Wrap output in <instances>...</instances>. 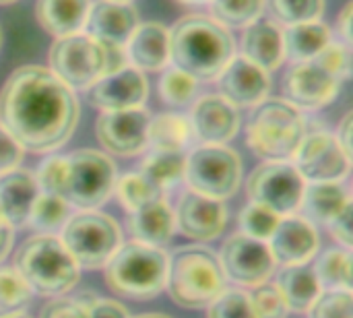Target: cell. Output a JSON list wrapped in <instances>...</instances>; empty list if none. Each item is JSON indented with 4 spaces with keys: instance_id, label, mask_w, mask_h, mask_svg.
<instances>
[{
    "instance_id": "cell-28",
    "label": "cell",
    "mask_w": 353,
    "mask_h": 318,
    "mask_svg": "<svg viewBox=\"0 0 353 318\" xmlns=\"http://www.w3.org/2000/svg\"><path fill=\"white\" fill-rule=\"evenodd\" d=\"M275 286L285 298L290 312L296 315H306L323 292L310 265H283L277 271Z\"/></svg>"
},
{
    "instance_id": "cell-41",
    "label": "cell",
    "mask_w": 353,
    "mask_h": 318,
    "mask_svg": "<svg viewBox=\"0 0 353 318\" xmlns=\"http://www.w3.org/2000/svg\"><path fill=\"white\" fill-rule=\"evenodd\" d=\"M306 315L308 318H353L352 290H323Z\"/></svg>"
},
{
    "instance_id": "cell-33",
    "label": "cell",
    "mask_w": 353,
    "mask_h": 318,
    "mask_svg": "<svg viewBox=\"0 0 353 318\" xmlns=\"http://www.w3.org/2000/svg\"><path fill=\"white\" fill-rule=\"evenodd\" d=\"M70 209L72 207L64 197L39 192L31 207L27 226L37 234H56L64 228V223L72 215Z\"/></svg>"
},
{
    "instance_id": "cell-13",
    "label": "cell",
    "mask_w": 353,
    "mask_h": 318,
    "mask_svg": "<svg viewBox=\"0 0 353 318\" xmlns=\"http://www.w3.org/2000/svg\"><path fill=\"white\" fill-rule=\"evenodd\" d=\"M292 163L306 182H343L352 170V157L327 130L306 132Z\"/></svg>"
},
{
    "instance_id": "cell-54",
    "label": "cell",
    "mask_w": 353,
    "mask_h": 318,
    "mask_svg": "<svg viewBox=\"0 0 353 318\" xmlns=\"http://www.w3.org/2000/svg\"><path fill=\"white\" fill-rule=\"evenodd\" d=\"M6 318H31L29 315H25V312H21V315H12V317H6Z\"/></svg>"
},
{
    "instance_id": "cell-31",
    "label": "cell",
    "mask_w": 353,
    "mask_h": 318,
    "mask_svg": "<svg viewBox=\"0 0 353 318\" xmlns=\"http://www.w3.org/2000/svg\"><path fill=\"white\" fill-rule=\"evenodd\" d=\"M184 166L186 153H168V151H153L141 163L139 174L145 176L161 195L176 188L184 180Z\"/></svg>"
},
{
    "instance_id": "cell-7",
    "label": "cell",
    "mask_w": 353,
    "mask_h": 318,
    "mask_svg": "<svg viewBox=\"0 0 353 318\" xmlns=\"http://www.w3.org/2000/svg\"><path fill=\"white\" fill-rule=\"evenodd\" d=\"M58 238L81 269H103L122 244V230L114 217L89 209L70 215Z\"/></svg>"
},
{
    "instance_id": "cell-23",
    "label": "cell",
    "mask_w": 353,
    "mask_h": 318,
    "mask_svg": "<svg viewBox=\"0 0 353 318\" xmlns=\"http://www.w3.org/2000/svg\"><path fill=\"white\" fill-rule=\"evenodd\" d=\"M242 56L267 72L277 70L285 62L283 27L271 19H259L252 25L244 27Z\"/></svg>"
},
{
    "instance_id": "cell-16",
    "label": "cell",
    "mask_w": 353,
    "mask_h": 318,
    "mask_svg": "<svg viewBox=\"0 0 353 318\" xmlns=\"http://www.w3.org/2000/svg\"><path fill=\"white\" fill-rule=\"evenodd\" d=\"M339 89L341 81L314 60L296 62L283 79L285 99L298 110L325 108L339 95Z\"/></svg>"
},
{
    "instance_id": "cell-36",
    "label": "cell",
    "mask_w": 353,
    "mask_h": 318,
    "mask_svg": "<svg viewBox=\"0 0 353 318\" xmlns=\"http://www.w3.org/2000/svg\"><path fill=\"white\" fill-rule=\"evenodd\" d=\"M269 19L290 27L298 23L319 21L325 12V0H265Z\"/></svg>"
},
{
    "instance_id": "cell-37",
    "label": "cell",
    "mask_w": 353,
    "mask_h": 318,
    "mask_svg": "<svg viewBox=\"0 0 353 318\" xmlns=\"http://www.w3.org/2000/svg\"><path fill=\"white\" fill-rule=\"evenodd\" d=\"M114 195L118 197V203L126 209V213L137 211L139 207H143L145 203L163 197L145 176H141L139 172H130L124 174L120 178H116L114 184Z\"/></svg>"
},
{
    "instance_id": "cell-42",
    "label": "cell",
    "mask_w": 353,
    "mask_h": 318,
    "mask_svg": "<svg viewBox=\"0 0 353 318\" xmlns=\"http://www.w3.org/2000/svg\"><path fill=\"white\" fill-rule=\"evenodd\" d=\"M250 302L259 318H288L290 308L285 298L281 296L279 288L271 281L259 284L250 288Z\"/></svg>"
},
{
    "instance_id": "cell-19",
    "label": "cell",
    "mask_w": 353,
    "mask_h": 318,
    "mask_svg": "<svg viewBox=\"0 0 353 318\" xmlns=\"http://www.w3.org/2000/svg\"><path fill=\"white\" fill-rule=\"evenodd\" d=\"M219 95H223L236 108H254L269 97L271 74L250 62L248 58L234 56L217 77Z\"/></svg>"
},
{
    "instance_id": "cell-43",
    "label": "cell",
    "mask_w": 353,
    "mask_h": 318,
    "mask_svg": "<svg viewBox=\"0 0 353 318\" xmlns=\"http://www.w3.org/2000/svg\"><path fill=\"white\" fill-rule=\"evenodd\" d=\"M66 174H68L66 157L64 155H50L39 163V168L33 176H35V182L39 186V192L64 197Z\"/></svg>"
},
{
    "instance_id": "cell-50",
    "label": "cell",
    "mask_w": 353,
    "mask_h": 318,
    "mask_svg": "<svg viewBox=\"0 0 353 318\" xmlns=\"http://www.w3.org/2000/svg\"><path fill=\"white\" fill-rule=\"evenodd\" d=\"M352 132H353V116L352 114H345V118L341 120V124H339V128H337V132H335V139H337L339 147H341L350 157L353 155Z\"/></svg>"
},
{
    "instance_id": "cell-52",
    "label": "cell",
    "mask_w": 353,
    "mask_h": 318,
    "mask_svg": "<svg viewBox=\"0 0 353 318\" xmlns=\"http://www.w3.org/2000/svg\"><path fill=\"white\" fill-rule=\"evenodd\" d=\"M134 318H172L168 317V315H157V312H149V315H139V317Z\"/></svg>"
},
{
    "instance_id": "cell-25",
    "label": "cell",
    "mask_w": 353,
    "mask_h": 318,
    "mask_svg": "<svg viewBox=\"0 0 353 318\" xmlns=\"http://www.w3.org/2000/svg\"><path fill=\"white\" fill-rule=\"evenodd\" d=\"M39 195L33 172L14 168L6 174H0V215L12 226H27L31 207Z\"/></svg>"
},
{
    "instance_id": "cell-15",
    "label": "cell",
    "mask_w": 353,
    "mask_h": 318,
    "mask_svg": "<svg viewBox=\"0 0 353 318\" xmlns=\"http://www.w3.org/2000/svg\"><path fill=\"white\" fill-rule=\"evenodd\" d=\"M176 230L194 242L217 240L228 226V207L223 201L203 197L199 192H184L174 209Z\"/></svg>"
},
{
    "instance_id": "cell-34",
    "label": "cell",
    "mask_w": 353,
    "mask_h": 318,
    "mask_svg": "<svg viewBox=\"0 0 353 318\" xmlns=\"http://www.w3.org/2000/svg\"><path fill=\"white\" fill-rule=\"evenodd\" d=\"M211 17L228 29H244L265 12V0H211Z\"/></svg>"
},
{
    "instance_id": "cell-27",
    "label": "cell",
    "mask_w": 353,
    "mask_h": 318,
    "mask_svg": "<svg viewBox=\"0 0 353 318\" xmlns=\"http://www.w3.org/2000/svg\"><path fill=\"white\" fill-rule=\"evenodd\" d=\"M93 0H37V23L54 37L79 33L85 27Z\"/></svg>"
},
{
    "instance_id": "cell-49",
    "label": "cell",
    "mask_w": 353,
    "mask_h": 318,
    "mask_svg": "<svg viewBox=\"0 0 353 318\" xmlns=\"http://www.w3.org/2000/svg\"><path fill=\"white\" fill-rule=\"evenodd\" d=\"M352 23H353V2H347V4L341 8L339 17H337V33H339V37H341V43H345V46H350V48H352V43H353Z\"/></svg>"
},
{
    "instance_id": "cell-10",
    "label": "cell",
    "mask_w": 353,
    "mask_h": 318,
    "mask_svg": "<svg viewBox=\"0 0 353 318\" xmlns=\"http://www.w3.org/2000/svg\"><path fill=\"white\" fill-rule=\"evenodd\" d=\"M50 70L72 91L89 89L105 74V48L87 33L56 37L50 46Z\"/></svg>"
},
{
    "instance_id": "cell-38",
    "label": "cell",
    "mask_w": 353,
    "mask_h": 318,
    "mask_svg": "<svg viewBox=\"0 0 353 318\" xmlns=\"http://www.w3.org/2000/svg\"><path fill=\"white\" fill-rule=\"evenodd\" d=\"M199 89V81L190 77L188 72L172 66L163 68V74L159 79V95L170 106H186L194 99Z\"/></svg>"
},
{
    "instance_id": "cell-18",
    "label": "cell",
    "mask_w": 353,
    "mask_h": 318,
    "mask_svg": "<svg viewBox=\"0 0 353 318\" xmlns=\"http://www.w3.org/2000/svg\"><path fill=\"white\" fill-rule=\"evenodd\" d=\"M194 139L201 145H228L240 130V110L219 93L203 95L188 116Z\"/></svg>"
},
{
    "instance_id": "cell-56",
    "label": "cell",
    "mask_w": 353,
    "mask_h": 318,
    "mask_svg": "<svg viewBox=\"0 0 353 318\" xmlns=\"http://www.w3.org/2000/svg\"><path fill=\"white\" fill-rule=\"evenodd\" d=\"M114 2H132V0H114Z\"/></svg>"
},
{
    "instance_id": "cell-17",
    "label": "cell",
    "mask_w": 353,
    "mask_h": 318,
    "mask_svg": "<svg viewBox=\"0 0 353 318\" xmlns=\"http://www.w3.org/2000/svg\"><path fill=\"white\" fill-rule=\"evenodd\" d=\"M149 95V81L143 70L124 66L103 74L89 87V101L101 112H122L143 108Z\"/></svg>"
},
{
    "instance_id": "cell-48",
    "label": "cell",
    "mask_w": 353,
    "mask_h": 318,
    "mask_svg": "<svg viewBox=\"0 0 353 318\" xmlns=\"http://www.w3.org/2000/svg\"><path fill=\"white\" fill-rule=\"evenodd\" d=\"M89 315H91V318H130L126 306H122L116 300L97 298L95 294L89 300Z\"/></svg>"
},
{
    "instance_id": "cell-30",
    "label": "cell",
    "mask_w": 353,
    "mask_h": 318,
    "mask_svg": "<svg viewBox=\"0 0 353 318\" xmlns=\"http://www.w3.org/2000/svg\"><path fill=\"white\" fill-rule=\"evenodd\" d=\"M192 126L188 116L182 114H157L151 116L147 147L151 151H168V153H184L192 143Z\"/></svg>"
},
{
    "instance_id": "cell-5",
    "label": "cell",
    "mask_w": 353,
    "mask_h": 318,
    "mask_svg": "<svg viewBox=\"0 0 353 318\" xmlns=\"http://www.w3.org/2000/svg\"><path fill=\"white\" fill-rule=\"evenodd\" d=\"M105 286L112 294L130 300H151L165 290L168 255L137 240L122 242L103 267Z\"/></svg>"
},
{
    "instance_id": "cell-51",
    "label": "cell",
    "mask_w": 353,
    "mask_h": 318,
    "mask_svg": "<svg viewBox=\"0 0 353 318\" xmlns=\"http://www.w3.org/2000/svg\"><path fill=\"white\" fill-rule=\"evenodd\" d=\"M12 242H14V228L0 215V263H4V259L8 257Z\"/></svg>"
},
{
    "instance_id": "cell-6",
    "label": "cell",
    "mask_w": 353,
    "mask_h": 318,
    "mask_svg": "<svg viewBox=\"0 0 353 318\" xmlns=\"http://www.w3.org/2000/svg\"><path fill=\"white\" fill-rule=\"evenodd\" d=\"M308 132L302 110L288 99H265L254 106L246 126L250 151L265 161H292Z\"/></svg>"
},
{
    "instance_id": "cell-1",
    "label": "cell",
    "mask_w": 353,
    "mask_h": 318,
    "mask_svg": "<svg viewBox=\"0 0 353 318\" xmlns=\"http://www.w3.org/2000/svg\"><path fill=\"white\" fill-rule=\"evenodd\" d=\"M81 106L50 68L25 64L10 72L0 89V126L31 153L64 147L77 130Z\"/></svg>"
},
{
    "instance_id": "cell-21",
    "label": "cell",
    "mask_w": 353,
    "mask_h": 318,
    "mask_svg": "<svg viewBox=\"0 0 353 318\" xmlns=\"http://www.w3.org/2000/svg\"><path fill=\"white\" fill-rule=\"evenodd\" d=\"M141 17L132 2H114V0H97L91 4L85 33L99 41L101 46L124 48L134 29L139 27Z\"/></svg>"
},
{
    "instance_id": "cell-3",
    "label": "cell",
    "mask_w": 353,
    "mask_h": 318,
    "mask_svg": "<svg viewBox=\"0 0 353 318\" xmlns=\"http://www.w3.org/2000/svg\"><path fill=\"white\" fill-rule=\"evenodd\" d=\"M225 284L217 255L205 246H184L168 257L163 292L180 308L205 310L225 290Z\"/></svg>"
},
{
    "instance_id": "cell-22",
    "label": "cell",
    "mask_w": 353,
    "mask_h": 318,
    "mask_svg": "<svg viewBox=\"0 0 353 318\" xmlns=\"http://www.w3.org/2000/svg\"><path fill=\"white\" fill-rule=\"evenodd\" d=\"M128 64L143 70L155 72L170 64V29L163 23H139L134 33L124 46Z\"/></svg>"
},
{
    "instance_id": "cell-35",
    "label": "cell",
    "mask_w": 353,
    "mask_h": 318,
    "mask_svg": "<svg viewBox=\"0 0 353 318\" xmlns=\"http://www.w3.org/2000/svg\"><path fill=\"white\" fill-rule=\"evenodd\" d=\"M33 300V290L14 267H0V318L21 315Z\"/></svg>"
},
{
    "instance_id": "cell-39",
    "label": "cell",
    "mask_w": 353,
    "mask_h": 318,
    "mask_svg": "<svg viewBox=\"0 0 353 318\" xmlns=\"http://www.w3.org/2000/svg\"><path fill=\"white\" fill-rule=\"evenodd\" d=\"M279 221H281V215H277L271 209L256 205V203H248L240 211V217H238L240 234L250 236L254 240H263V242H267L273 236Z\"/></svg>"
},
{
    "instance_id": "cell-2",
    "label": "cell",
    "mask_w": 353,
    "mask_h": 318,
    "mask_svg": "<svg viewBox=\"0 0 353 318\" xmlns=\"http://www.w3.org/2000/svg\"><path fill=\"white\" fill-rule=\"evenodd\" d=\"M234 56L230 29L211 14H186L170 29V62L196 81H215Z\"/></svg>"
},
{
    "instance_id": "cell-32",
    "label": "cell",
    "mask_w": 353,
    "mask_h": 318,
    "mask_svg": "<svg viewBox=\"0 0 353 318\" xmlns=\"http://www.w3.org/2000/svg\"><path fill=\"white\" fill-rule=\"evenodd\" d=\"M352 263L350 248L333 246L316 259L312 271L323 290H352Z\"/></svg>"
},
{
    "instance_id": "cell-57",
    "label": "cell",
    "mask_w": 353,
    "mask_h": 318,
    "mask_svg": "<svg viewBox=\"0 0 353 318\" xmlns=\"http://www.w3.org/2000/svg\"><path fill=\"white\" fill-rule=\"evenodd\" d=\"M0 48H2V29H0Z\"/></svg>"
},
{
    "instance_id": "cell-45",
    "label": "cell",
    "mask_w": 353,
    "mask_h": 318,
    "mask_svg": "<svg viewBox=\"0 0 353 318\" xmlns=\"http://www.w3.org/2000/svg\"><path fill=\"white\" fill-rule=\"evenodd\" d=\"M93 298V294H81L74 298H66V296H56L52 298L39 318H91L89 315V300Z\"/></svg>"
},
{
    "instance_id": "cell-20",
    "label": "cell",
    "mask_w": 353,
    "mask_h": 318,
    "mask_svg": "<svg viewBox=\"0 0 353 318\" xmlns=\"http://www.w3.org/2000/svg\"><path fill=\"white\" fill-rule=\"evenodd\" d=\"M277 265H308L319 252V230L302 215H285L267 240Z\"/></svg>"
},
{
    "instance_id": "cell-46",
    "label": "cell",
    "mask_w": 353,
    "mask_h": 318,
    "mask_svg": "<svg viewBox=\"0 0 353 318\" xmlns=\"http://www.w3.org/2000/svg\"><path fill=\"white\" fill-rule=\"evenodd\" d=\"M25 149L14 141V137L0 126V174H6L14 168H21Z\"/></svg>"
},
{
    "instance_id": "cell-14",
    "label": "cell",
    "mask_w": 353,
    "mask_h": 318,
    "mask_svg": "<svg viewBox=\"0 0 353 318\" xmlns=\"http://www.w3.org/2000/svg\"><path fill=\"white\" fill-rule=\"evenodd\" d=\"M151 114L145 108L101 112L95 122V135L103 151L118 157H134L147 149Z\"/></svg>"
},
{
    "instance_id": "cell-55",
    "label": "cell",
    "mask_w": 353,
    "mask_h": 318,
    "mask_svg": "<svg viewBox=\"0 0 353 318\" xmlns=\"http://www.w3.org/2000/svg\"><path fill=\"white\" fill-rule=\"evenodd\" d=\"M17 0H0V6H6V4H14Z\"/></svg>"
},
{
    "instance_id": "cell-29",
    "label": "cell",
    "mask_w": 353,
    "mask_h": 318,
    "mask_svg": "<svg viewBox=\"0 0 353 318\" xmlns=\"http://www.w3.org/2000/svg\"><path fill=\"white\" fill-rule=\"evenodd\" d=\"M333 41V33L327 23L319 21H308V23H298L290 25L283 29V48H285V58L294 62H310L314 60L327 43Z\"/></svg>"
},
{
    "instance_id": "cell-9",
    "label": "cell",
    "mask_w": 353,
    "mask_h": 318,
    "mask_svg": "<svg viewBox=\"0 0 353 318\" xmlns=\"http://www.w3.org/2000/svg\"><path fill=\"white\" fill-rule=\"evenodd\" d=\"M68 174L64 199L70 207L81 211L99 209L114 195L116 184V163L112 157L97 149H79L66 157Z\"/></svg>"
},
{
    "instance_id": "cell-12",
    "label": "cell",
    "mask_w": 353,
    "mask_h": 318,
    "mask_svg": "<svg viewBox=\"0 0 353 318\" xmlns=\"http://www.w3.org/2000/svg\"><path fill=\"white\" fill-rule=\"evenodd\" d=\"M217 259L225 279L234 281L238 288H254L265 284L277 271V263L269 244L240 232L223 242L221 255Z\"/></svg>"
},
{
    "instance_id": "cell-40",
    "label": "cell",
    "mask_w": 353,
    "mask_h": 318,
    "mask_svg": "<svg viewBox=\"0 0 353 318\" xmlns=\"http://www.w3.org/2000/svg\"><path fill=\"white\" fill-rule=\"evenodd\" d=\"M207 318H259L250 294L244 288H225L209 306H207Z\"/></svg>"
},
{
    "instance_id": "cell-11",
    "label": "cell",
    "mask_w": 353,
    "mask_h": 318,
    "mask_svg": "<svg viewBox=\"0 0 353 318\" xmlns=\"http://www.w3.org/2000/svg\"><path fill=\"white\" fill-rule=\"evenodd\" d=\"M306 180L292 161H265L246 180L250 203L285 217L300 209Z\"/></svg>"
},
{
    "instance_id": "cell-26",
    "label": "cell",
    "mask_w": 353,
    "mask_h": 318,
    "mask_svg": "<svg viewBox=\"0 0 353 318\" xmlns=\"http://www.w3.org/2000/svg\"><path fill=\"white\" fill-rule=\"evenodd\" d=\"M350 205L352 197L343 182H306L298 211L308 221L327 226Z\"/></svg>"
},
{
    "instance_id": "cell-53",
    "label": "cell",
    "mask_w": 353,
    "mask_h": 318,
    "mask_svg": "<svg viewBox=\"0 0 353 318\" xmlns=\"http://www.w3.org/2000/svg\"><path fill=\"white\" fill-rule=\"evenodd\" d=\"M182 4H209L211 0H178Z\"/></svg>"
},
{
    "instance_id": "cell-44",
    "label": "cell",
    "mask_w": 353,
    "mask_h": 318,
    "mask_svg": "<svg viewBox=\"0 0 353 318\" xmlns=\"http://www.w3.org/2000/svg\"><path fill=\"white\" fill-rule=\"evenodd\" d=\"M314 62L337 77L341 83L352 77V48L341 41H329L327 48L314 58Z\"/></svg>"
},
{
    "instance_id": "cell-24",
    "label": "cell",
    "mask_w": 353,
    "mask_h": 318,
    "mask_svg": "<svg viewBox=\"0 0 353 318\" xmlns=\"http://www.w3.org/2000/svg\"><path fill=\"white\" fill-rule=\"evenodd\" d=\"M128 230L132 240L155 248H163L172 242L176 232L174 209L168 205L163 197L153 199L137 211L128 213Z\"/></svg>"
},
{
    "instance_id": "cell-47",
    "label": "cell",
    "mask_w": 353,
    "mask_h": 318,
    "mask_svg": "<svg viewBox=\"0 0 353 318\" xmlns=\"http://www.w3.org/2000/svg\"><path fill=\"white\" fill-rule=\"evenodd\" d=\"M352 215H353V205L345 207L331 223H327V228L331 230V236L337 240L339 246L350 248L352 250L353 244V226H352Z\"/></svg>"
},
{
    "instance_id": "cell-8",
    "label": "cell",
    "mask_w": 353,
    "mask_h": 318,
    "mask_svg": "<svg viewBox=\"0 0 353 318\" xmlns=\"http://www.w3.org/2000/svg\"><path fill=\"white\" fill-rule=\"evenodd\" d=\"M184 182L192 192L228 201L242 184V159L228 145H199L186 155Z\"/></svg>"
},
{
    "instance_id": "cell-4",
    "label": "cell",
    "mask_w": 353,
    "mask_h": 318,
    "mask_svg": "<svg viewBox=\"0 0 353 318\" xmlns=\"http://www.w3.org/2000/svg\"><path fill=\"white\" fill-rule=\"evenodd\" d=\"M33 294L56 298L68 294L81 277V267L56 234H35L14 252L12 265Z\"/></svg>"
}]
</instances>
